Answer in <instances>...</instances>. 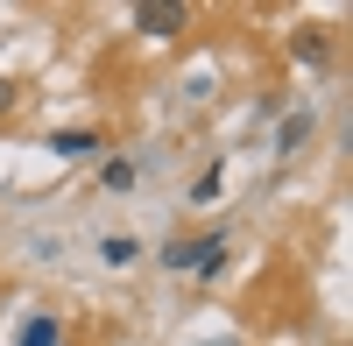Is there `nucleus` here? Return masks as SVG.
Returning <instances> with one entry per match:
<instances>
[{
	"label": "nucleus",
	"mask_w": 353,
	"mask_h": 346,
	"mask_svg": "<svg viewBox=\"0 0 353 346\" xmlns=\"http://www.w3.org/2000/svg\"><path fill=\"white\" fill-rule=\"evenodd\" d=\"M226 262V234H176L170 247H163V269H176V276H212Z\"/></svg>",
	"instance_id": "f257e3e1"
},
{
	"label": "nucleus",
	"mask_w": 353,
	"mask_h": 346,
	"mask_svg": "<svg viewBox=\"0 0 353 346\" xmlns=\"http://www.w3.org/2000/svg\"><path fill=\"white\" fill-rule=\"evenodd\" d=\"M184 21H191V14L170 8V0H141V8H134V28H149V36H176Z\"/></svg>",
	"instance_id": "f03ea898"
},
{
	"label": "nucleus",
	"mask_w": 353,
	"mask_h": 346,
	"mask_svg": "<svg viewBox=\"0 0 353 346\" xmlns=\"http://www.w3.org/2000/svg\"><path fill=\"white\" fill-rule=\"evenodd\" d=\"M92 149H99L92 128H57V134H50V156H92Z\"/></svg>",
	"instance_id": "7ed1b4c3"
},
{
	"label": "nucleus",
	"mask_w": 353,
	"mask_h": 346,
	"mask_svg": "<svg viewBox=\"0 0 353 346\" xmlns=\"http://www.w3.org/2000/svg\"><path fill=\"white\" fill-rule=\"evenodd\" d=\"M311 134H318V121H311V106H304V113H290V121H283V134H276V149H283V156H297V149H304Z\"/></svg>",
	"instance_id": "20e7f679"
},
{
	"label": "nucleus",
	"mask_w": 353,
	"mask_h": 346,
	"mask_svg": "<svg viewBox=\"0 0 353 346\" xmlns=\"http://www.w3.org/2000/svg\"><path fill=\"white\" fill-rule=\"evenodd\" d=\"M290 50H297L304 64H325V57H332V43L318 36V28H297V36H290Z\"/></svg>",
	"instance_id": "39448f33"
},
{
	"label": "nucleus",
	"mask_w": 353,
	"mask_h": 346,
	"mask_svg": "<svg viewBox=\"0 0 353 346\" xmlns=\"http://www.w3.org/2000/svg\"><path fill=\"white\" fill-rule=\"evenodd\" d=\"M21 346H57V318H28L21 325Z\"/></svg>",
	"instance_id": "423d86ee"
},
{
	"label": "nucleus",
	"mask_w": 353,
	"mask_h": 346,
	"mask_svg": "<svg viewBox=\"0 0 353 346\" xmlns=\"http://www.w3.org/2000/svg\"><path fill=\"white\" fill-rule=\"evenodd\" d=\"M99 254H106V262H113V269H128V262H134V254H141V247H134V241H128V234H113V241H106V247H99Z\"/></svg>",
	"instance_id": "0eeeda50"
},
{
	"label": "nucleus",
	"mask_w": 353,
	"mask_h": 346,
	"mask_svg": "<svg viewBox=\"0 0 353 346\" xmlns=\"http://www.w3.org/2000/svg\"><path fill=\"white\" fill-rule=\"evenodd\" d=\"M128 184H134V163L113 156V163H106V191H128Z\"/></svg>",
	"instance_id": "6e6552de"
},
{
	"label": "nucleus",
	"mask_w": 353,
	"mask_h": 346,
	"mask_svg": "<svg viewBox=\"0 0 353 346\" xmlns=\"http://www.w3.org/2000/svg\"><path fill=\"white\" fill-rule=\"evenodd\" d=\"M212 198H219V163H212V170H205V177H198V191H191V205H212Z\"/></svg>",
	"instance_id": "1a4fd4ad"
},
{
	"label": "nucleus",
	"mask_w": 353,
	"mask_h": 346,
	"mask_svg": "<svg viewBox=\"0 0 353 346\" xmlns=\"http://www.w3.org/2000/svg\"><path fill=\"white\" fill-rule=\"evenodd\" d=\"M8 106H14V85H8V78H0V113H8Z\"/></svg>",
	"instance_id": "9d476101"
},
{
	"label": "nucleus",
	"mask_w": 353,
	"mask_h": 346,
	"mask_svg": "<svg viewBox=\"0 0 353 346\" xmlns=\"http://www.w3.org/2000/svg\"><path fill=\"white\" fill-rule=\"evenodd\" d=\"M212 346H241V339H212Z\"/></svg>",
	"instance_id": "9b49d317"
}]
</instances>
